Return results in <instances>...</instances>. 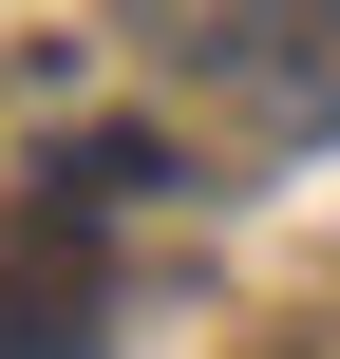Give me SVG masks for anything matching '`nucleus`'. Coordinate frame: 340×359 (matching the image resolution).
<instances>
[{
    "instance_id": "nucleus-1",
    "label": "nucleus",
    "mask_w": 340,
    "mask_h": 359,
    "mask_svg": "<svg viewBox=\"0 0 340 359\" xmlns=\"http://www.w3.org/2000/svg\"><path fill=\"white\" fill-rule=\"evenodd\" d=\"M0 359H95V341H76V322H0Z\"/></svg>"
}]
</instances>
